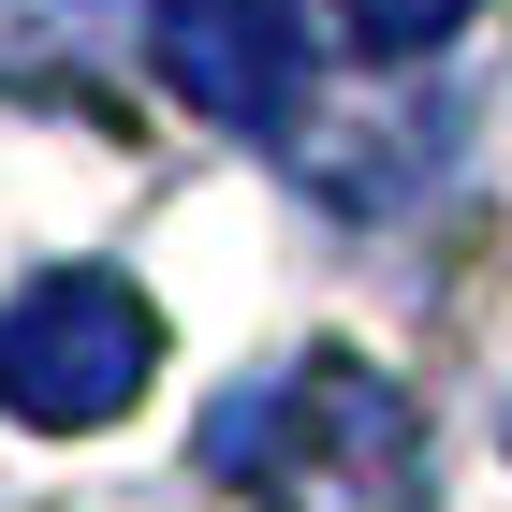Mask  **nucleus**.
I'll return each instance as SVG.
<instances>
[{
	"label": "nucleus",
	"instance_id": "obj_3",
	"mask_svg": "<svg viewBox=\"0 0 512 512\" xmlns=\"http://www.w3.org/2000/svg\"><path fill=\"white\" fill-rule=\"evenodd\" d=\"M147 59H161V88L191 118L249 132L293 88V0H147Z\"/></svg>",
	"mask_w": 512,
	"mask_h": 512
},
{
	"label": "nucleus",
	"instance_id": "obj_2",
	"mask_svg": "<svg viewBox=\"0 0 512 512\" xmlns=\"http://www.w3.org/2000/svg\"><path fill=\"white\" fill-rule=\"evenodd\" d=\"M147 381H161V308L132 278L59 264V278H30V293L0 308V410H15V425L88 439V425H118Z\"/></svg>",
	"mask_w": 512,
	"mask_h": 512
},
{
	"label": "nucleus",
	"instance_id": "obj_1",
	"mask_svg": "<svg viewBox=\"0 0 512 512\" xmlns=\"http://www.w3.org/2000/svg\"><path fill=\"white\" fill-rule=\"evenodd\" d=\"M205 469L249 512H425V425L352 352H308L205 410Z\"/></svg>",
	"mask_w": 512,
	"mask_h": 512
},
{
	"label": "nucleus",
	"instance_id": "obj_4",
	"mask_svg": "<svg viewBox=\"0 0 512 512\" xmlns=\"http://www.w3.org/2000/svg\"><path fill=\"white\" fill-rule=\"evenodd\" d=\"M322 15H337L366 59H425V44H454V30H469L483 0H322Z\"/></svg>",
	"mask_w": 512,
	"mask_h": 512
}]
</instances>
